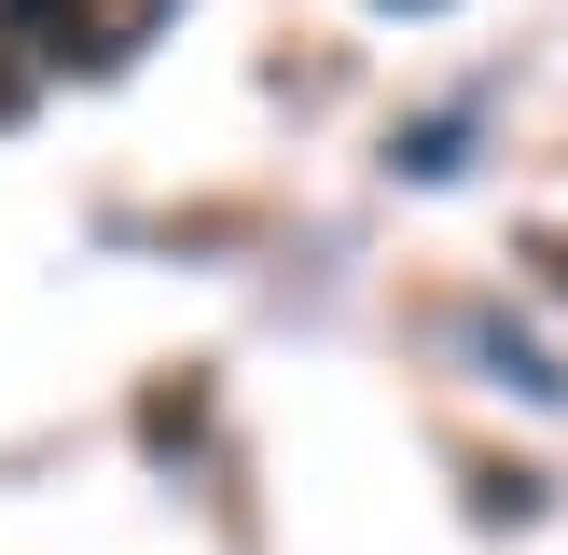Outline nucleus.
Wrapping results in <instances>:
<instances>
[{
	"instance_id": "1",
	"label": "nucleus",
	"mask_w": 568,
	"mask_h": 555,
	"mask_svg": "<svg viewBox=\"0 0 568 555\" xmlns=\"http://www.w3.org/2000/svg\"><path fill=\"white\" fill-rule=\"evenodd\" d=\"M0 28H42L28 56H83V70H98V56H125V42L98 28V0H0Z\"/></svg>"
},
{
	"instance_id": "2",
	"label": "nucleus",
	"mask_w": 568,
	"mask_h": 555,
	"mask_svg": "<svg viewBox=\"0 0 568 555\" xmlns=\"http://www.w3.org/2000/svg\"><path fill=\"white\" fill-rule=\"evenodd\" d=\"M0 111H14V70H0Z\"/></svg>"
}]
</instances>
